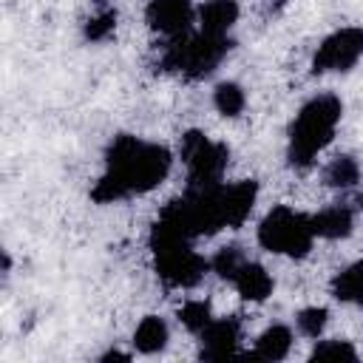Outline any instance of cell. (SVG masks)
Instances as JSON below:
<instances>
[{"mask_svg":"<svg viewBox=\"0 0 363 363\" xmlns=\"http://www.w3.org/2000/svg\"><path fill=\"white\" fill-rule=\"evenodd\" d=\"M176 318H179V323L190 332V335H201L204 329H207V323L216 318L213 315V306H210V301H204V298H190V301H184L182 306H179V312H176Z\"/></svg>","mask_w":363,"mask_h":363,"instance_id":"19","label":"cell"},{"mask_svg":"<svg viewBox=\"0 0 363 363\" xmlns=\"http://www.w3.org/2000/svg\"><path fill=\"white\" fill-rule=\"evenodd\" d=\"M170 340V326L162 315H145L133 329V349L139 354H159Z\"/></svg>","mask_w":363,"mask_h":363,"instance_id":"15","label":"cell"},{"mask_svg":"<svg viewBox=\"0 0 363 363\" xmlns=\"http://www.w3.org/2000/svg\"><path fill=\"white\" fill-rule=\"evenodd\" d=\"M343 116V102L335 94H318L306 99L286 130V159L295 170H309L318 153L335 139Z\"/></svg>","mask_w":363,"mask_h":363,"instance_id":"2","label":"cell"},{"mask_svg":"<svg viewBox=\"0 0 363 363\" xmlns=\"http://www.w3.org/2000/svg\"><path fill=\"white\" fill-rule=\"evenodd\" d=\"M357 207H360V210H363V193H360V199H357Z\"/></svg>","mask_w":363,"mask_h":363,"instance_id":"25","label":"cell"},{"mask_svg":"<svg viewBox=\"0 0 363 363\" xmlns=\"http://www.w3.org/2000/svg\"><path fill=\"white\" fill-rule=\"evenodd\" d=\"M145 23L150 31L176 40L190 34L196 23V6L193 0H147L145 6Z\"/></svg>","mask_w":363,"mask_h":363,"instance_id":"8","label":"cell"},{"mask_svg":"<svg viewBox=\"0 0 363 363\" xmlns=\"http://www.w3.org/2000/svg\"><path fill=\"white\" fill-rule=\"evenodd\" d=\"M230 284H233L235 292H238L244 301H250V303L267 301V298L272 295V289H275V281H272L269 269H267L264 264H258V261H250V258L235 269V275L230 278Z\"/></svg>","mask_w":363,"mask_h":363,"instance_id":"12","label":"cell"},{"mask_svg":"<svg viewBox=\"0 0 363 363\" xmlns=\"http://www.w3.org/2000/svg\"><path fill=\"white\" fill-rule=\"evenodd\" d=\"M363 57V28L343 26L326 34L312 54V74H346Z\"/></svg>","mask_w":363,"mask_h":363,"instance_id":"7","label":"cell"},{"mask_svg":"<svg viewBox=\"0 0 363 363\" xmlns=\"http://www.w3.org/2000/svg\"><path fill=\"white\" fill-rule=\"evenodd\" d=\"M230 48H233L230 37H210L201 31H190V34L167 43V48L162 54V68L184 77V79H204L221 65V60L230 54Z\"/></svg>","mask_w":363,"mask_h":363,"instance_id":"3","label":"cell"},{"mask_svg":"<svg viewBox=\"0 0 363 363\" xmlns=\"http://www.w3.org/2000/svg\"><path fill=\"white\" fill-rule=\"evenodd\" d=\"M255 238L267 252L284 255V258H306L315 247L312 218L286 204L267 210V216L258 221Z\"/></svg>","mask_w":363,"mask_h":363,"instance_id":"4","label":"cell"},{"mask_svg":"<svg viewBox=\"0 0 363 363\" xmlns=\"http://www.w3.org/2000/svg\"><path fill=\"white\" fill-rule=\"evenodd\" d=\"M241 17V9L235 0H204L196 9V26L201 34L210 37H230Z\"/></svg>","mask_w":363,"mask_h":363,"instance_id":"11","label":"cell"},{"mask_svg":"<svg viewBox=\"0 0 363 363\" xmlns=\"http://www.w3.org/2000/svg\"><path fill=\"white\" fill-rule=\"evenodd\" d=\"M309 218H312L315 238H323V241H340V238L352 235V230H354V213L346 204H329V207L312 213Z\"/></svg>","mask_w":363,"mask_h":363,"instance_id":"13","label":"cell"},{"mask_svg":"<svg viewBox=\"0 0 363 363\" xmlns=\"http://www.w3.org/2000/svg\"><path fill=\"white\" fill-rule=\"evenodd\" d=\"M244 261H247V252H244L238 244H224V247H218L216 255L210 258V269H213L218 278H224V281L230 284V278L235 275V269H238Z\"/></svg>","mask_w":363,"mask_h":363,"instance_id":"22","label":"cell"},{"mask_svg":"<svg viewBox=\"0 0 363 363\" xmlns=\"http://www.w3.org/2000/svg\"><path fill=\"white\" fill-rule=\"evenodd\" d=\"M201 340V360H224V357H233L238 352V343H241V320L235 315H227V318H213L207 323V329L199 335Z\"/></svg>","mask_w":363,"mask_h":363,"instance_id":"10","label":"cell"},{"mask_svg":"<svg viewBox=\"0 0 363 363\" xmlns=\"http://www.w3.org/2000/svg\"><path fill=\"white\" fill-rule=\"evenodd\" d=\"M170 167V147L130 133H119L105 150V170L91 187V199L96 204H113L139 193H150L167 179Z\"/></svg>","mask_w":363,"mask_h":363,"instance_id":"1","label":"cell"},{"mask_svg":"<svg viewBox=\"0 0 363 363\" xmlns=\"http://www.w3.org/2000/svg\"><path fill=\"white\" fill-rule=\"evenodd\" d=\"M309 360H357V349L346 337H318Z\"/></svg>","mask_w":363,"mask_h":363,"instance_id":"21","label":"cell"},{"mask_svg":"<svg viewBox=\"0 0 363 363\" xmlns=\"http://www.w3.org/2000/svg\"><path fill=\"white\" fill-rule=\"evenodd\" d=\"M320 182L332 190H352L360 182V164L354 156L349 153H337L335 159H329L320 170Z\"/></svg>","mask_w":363,"mask_h":363,"instance_id":"17","label":"cell"},{"mask_svg":"<svg viewBox=\"0 0 363 363\" xmlns=\"http://www.w3.org/2000/svg\"><path fill=\"white\" fill-rule=\"evenodd\" d=\"M292 343H295V335L286 323H272L267 326L258 337H255V346H252V357L258 360H286L289 352H292Z\"/></svg>","mask_w":363,"mask_h":363,"instance_id":"14","label":"cell"},{"mask_svg":"<svg viewBox=\"0 0 363 363\" xmlns=\"http://www.w3.org/2000/svg\"><path fill=\"white\" fill-rule=\"evenodd\" d=\"M326 326H329V309L326 306H303V309H298V315H295V329H298V335H303V337H309V340H318V337H323V332H326Z\"/></svg>","mask_w":363,"mask_h":363,"instance_id":"20","label":"cell"},{"mask_svg":"<svg viewBox=\"0 0 363 363\" xmlns=\"http://www.w3.org/2000/svg\"><path fill=\"white\" fill-rule=\"evenodd\" d=\"M150 247L156 275L173 289H193L210 269V258L193 250V241H162Z\"/></svg>","mask_w":363,"mask_h":363,"instance_id":"6","label":"cell"},{"mask_svg":"<svg viewBox=\"0 0 363 363\" xmlns=\"http://www.w3.org/2000/svg\"><path fill=\"white\" fill-rule=\"evenodd\" d=\"M329 289H332V298H335L337 303L363 309V258L346 264V267L332 278Z\"/></svg>","mask_w":363,"mask_h":363,"instance_id":"16","label":"cell"},{"mask_svg":"<svg viewBox=\"0 0 363 363\" xmlns=\"http://www.w3.org/2000/svg\"><path fill=\"white\" fill-rule=\"evenodd\" d=\"M179 159L187 170V190H207L224 182L230 164V147L210 139L201 130H187L179 142Z\"/></svg>","mask_w":363,"mask_h":363,"instance_id":"5","label":"cell"},{"mask_svg":"<svg viewBox=\"0 0 363 363\" xmlns=\"http://www.w3.org/2000/svg\"><path fill=\"white\" fill-rule=\"evenodd\" d=\"M116 31V11L113 9H99L96 14L88 17V23L82 26V34L88 43H102Z\"/></svg>","mask_w":363,"mask_h":363,"instance_id":"23","label":"cell"},{"mask_svg":"<svg viewBox=\"0 0 363 363\" xmlns=\"http://www.w3.org/2000/svg\"><path fill=\"white\" fill-rule=\"evenodd\" d=\"M213 108L224 116V119H235L244 113L247 108V91L235 82V79H221L213 88Z\"/></svg>","mask_w":363,"mask_h":363,"instance_id":"18","label":"cell"},{"mask_svg":"<svg viewBox=\"0 0 363 363\" xmlns=\"http://www.w3.org/2000/svg\"><path fill=\"white\" fill-rule=\"evenodd\" d=\"M99 360H102V363H108V360H130V352H119V349H108L105 354H99Z\"/></svg>","mask_w":363,"mask_h":363,"instance_id":"24","label":"cell"},{"mask_svg":"<svg viewBox=\"0 0 363 363\" xmlns=\"http://www.w3.org/2000/svg\"><path fill=\"white\" fill-rule=\"evenodd\" d=\"M255 201H258V182H252V179H241V182H233V184L221 182V184H218V213H221V224H224L227 230H238V227L250 218Z\"/></svg>","mask_w":363,"mask_h":363,"instance_id":"9","label":"cell"}]
</instances>
